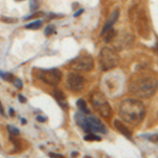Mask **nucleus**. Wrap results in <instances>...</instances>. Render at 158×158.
Returning <instances> with one entry per match:
<instances>
[{
  "label": "nucleus",
  "mask_w": 158,
  "mask_h": 158,
  "mask_svg": "<svg viewBox=\"0 0 158 158\" xmlns=\"http://www.w3.org/2000/svg\"><path fill=\"white\" fill-rule=\"evenodd\" d=\"M119 115L125 122L137 125L144 120L146 115V108L140 100L125 98L119 104Z\"/></svg>",
  "instance_id": "f257e3e1"
},
{
  "label": "nucleus",
  "mask_w": 158,
  "mask_h": 158,
  "mask_svg": "<svg viewBox=\"0 0 158 158\" xmlns=\"http://www.w3.org/2000/svg\"><path fill=\"white\" fill-rule=\"evenodd\" d=\"M129 90L138 98H150L158 90V79L147 74H138L131 80Z\"/></svg>",
  "instance_id": "f03ea898"
},
{
  "label": "nucleus",
  "mask_w": 158,
  "mask_h": 158,
  "mask_svg": "<svg viewBox=\"0 0 158 158\" xmlns=\"http://www.w3.org/2000/svg\"><path fill=\"white\" fill-rule=\"evenodd\" d=\"M123 76L119 73H111L102 78L101 87L110 97H116L122 93Z\"/></svg>",
  "instance_id": "7ed1b4c3"
},
{
  "label": "nucleus",
  "mask_w": 158,
  "mask_h": 158,
  "mask_svg": "<svg viewBox=\"0 0 158 158\" xmlns=\"http://www.w3.org/2000/svg\"><path fill=\"white\" fill-rule=\"evenodd\" d=\"M119 65V56L111 48H102L99 54V65L102 71H110Z\"/></svg>",
  "instance_id": "20e7f679"
},
{
  "label": "nucleus",
  "mask_w": 158,
  "mask_h": 158,
  "mask_svg": "<svg viewBox=\"0 0 158 158\" xmlns=\"http://www.w3.org/2000/svg\"><path fill=\"white\" fill-rule=\"evenodd\" d=\"M91 101L94 109L99 113V115H101L104 118H109V117L111 116V114H112V109H111L106 96L102 93H100V92L98 91H95L94 93H92Z\"/></svg>",
  "instance_id": "39448f33"
},
{
  "label": "nucleus",
  "mask_w": 158,
  "mask_h": 158,
  "mask_svg": "<svg viewBox=\"0 0 158 158\" xmlns=\"http://www.w3.org/2000/svg\"><path fill=\"white\" fill-rule=\"evenodd\" d=\"M38 79H40L41 81H43L44 83L50 85H57L62 79V73H61L60 70L58 69H41L37 70V73H36Z\"/></svg>",
  "instance_id": "423d86ee"
},
{
  "label": "nucleus",
  "mask_w": 158,
  "mask_h": 158,
  "mask_svg": "<svg viewBox=\"0 0 158 158\" xmlns=\"http://www.w3.org/2000/svg\"><path fill=\"white\" fill-rule=\"evenodd\" d=\"M69 67L74 71L89 72L94 68V60L91 56L87 55H81L74 58L69 63Z\"/></svg>",
  "instance_id": "0eeeda50"
},
{
  "label": "nucleus",
  "mask_w": 158,
  "mask_h": 158,
  "mask_svg": "<svg viewBox=\"0 0 158 158\" xmlns=\"http://www.w3.org/2000/svg\"><path fill=\"white\" fill-rule=\"evenodd\" d=\"M136 27L139 35L144 38H148L150 35V22L144 10H139L136 16Z\"/></svg>",
  "instance_id": "6e6552de"
},
{
  "label": "nucleus",
  "mask_w": 158,
  "mask_h": 158,
  "mask_svg": "<svg viewBox=\"0 0 158 158\" xmlns=\"http://www.w3.org/2000/svg\"><path fill=\"white\" fill-rule=\"evenodd\" d=\"M68 87L72 91L79 92L84 87V78L77 73H70L68 76Z\"/></svg>",
  "instance_id": "1a4fd4ad"
},
{
  "label": "nucleus",
  "mask_w": 158,
  "mask_h": 158,
  "mask_svg": "<svg viewBox=\"0 0 158 158\" xmlns=\"http://www.w3.org/2000/svg\"><path fill=\"white\" fill-rule=\"evenodd\" d=\"M87 120L90 123V128H91V131L94 133H106V128L104 127V125L99 120L98 118H96L95 116H90L87 117Z\"/></svg>",
  "instance_id": "9d476101"
},
{
  "label": "nucleus",
  "mask_w": 158,
  "mask_h": 158,
  "mask_svg": "<svg viewBox=\"0 0 158 158\" xmlns=\"http://www.w3.org/2000/svg\"><path fill=\"white\" fill-rule=\"evenodd\" d=\"M75 121L84 132H87V133H91L92 132L91 128H90L89 120H87V118L84 116V113H82L81 111L75 114Z\"/></svg>",
  "instance_id": "9b49d317"
},
{
  "label": "nucleus",
  "mask_w": 158,
  "mask_h": 158,
  "mask_svg": "<svg viewBox=\"0 0 158 158\" xmlns=\"http://www.w3.org/2000/svg\"><path fill=\"white\" fill-rule=\"evenodd\" d=\"M118 17H119V10H118V8H116V10H114L112 12V14H111V16H110V18H109V20L106 21V23L104 24V27H103V29H102L101 34H100V35L103 36L104 34L106 33V32L110 31V30L113 27V25L115 24V22L117 21Z\"/></svg>",
  "instance_id": "f8f14e48"
},
{
  "label": "nucleus",
  "mask_w": 158,
  "mask_h": 158,
  "mask_svg": "<svg viewBox=\"0 0 158 158\" xmlns=\"http://www.w3.org/2000/svg\"><path fill=\"white\" fill-rule=\"evenodd\" d=\"M53 95H54V98L56 99V101L58 102L59 104L61 106V108L63 109H67L68 108V103H67V100H65V95L60 89H57L55 87L54 92H53Z\"/></svg>",
  "instance_id": "ddd939ff"
},
{
  "label": "nucleus",
  "mask_w": 158,
  "mask_h": 158,
  "mask_svg": "<svg viewBox=\"0 0 158 158\" xmlns=\"http://www.w3.org/2000/svg\"><path fill=\"white\" fill-rule=\"evenodd\" d=\"M114 127L116 128V129L118 130V131L120 132L122 135H125V137H128V138L132 137V134H131V132H130V130L128 129V128L125 127L122 122H120L119 120H115L114 121Z\"/></svg>",
  "instance_id": "4468645a"
},
{
  "label": "nucleus",
  "mask_w": 158,
  "mask_h": 158,
  "mask_svg": "<svg viewBox=\"0 0 158 158\" xmlns=\"http://www.w3.org/2000/svg\"><path fill=\"white\" fill-rule=\"evenodd\" d=\"M77 106L82 113H84V114H90V110H89V108H87V102H85L83 99H79L78 100Z\"/></svg>",
  "instance_id": "2eb2a0df"
},
{
  "label": "nucleus",
  "mask_w": 158,
  "mask_h": 158,
  "mask_svg": "<svg viewBox=\"0 0 158 158\" xmlns=\"http://www.w3.org/2000/svg\"><path fill=\"white\" fill-rule=\"evenodd\" d=\"M42 27V21L41 20H36V21H33V22L29 23V24L25 25V29L27 30H38Z\"/></svg>",
  "instance_id": "dca6fc26"
},
{
  "label": "nucleus",
  "mask_w": 158,
  "mask_h": 158,
  "mask_svg": "<svg viewBox=\"0 0 158 158\" xmlns=\"http://www.w3.org/2000/svg\"><path fill=\"white\" fill-rule=\"evenodd\" d=\"M115 35H116V32H115V30L112 27V29H111L110 31H108V32H106V33L103 35V36H104V41H106V42L111 41L112 39H114Z\"/></svg>",
  "instance_id": "f3484780"
},
{
  "label": "nucleus",
  "mask_w": 158,
  "mask_h": 158,
  "mask_svg": "<svg viewBox=\"0 0 158 158\" xmlns=\"http://www.w3.org/2000/svg\"><path fill=\"white\" fill-rule=\"evenodd\" d=\"M54 33H56V29H55L54 24H49L48 27H46V30H44V35L46 36H51Z\"/></svg>",
  "instance_id": "a211bd4d"
},
{
  "label": "nucleus",
  "mask_w": 158,
  "mask_h": 158,
  "mask_svg": "<svg viewBox=\"0 0 158 158\" xmlns=\"http://www.w3.org/2000/svg\"><path fill=\"white\" fill-rule=\"evenodd\" d=\"M84 139L87 141H100L101 138L97 135H94V134H89V135L84 136Z\"/></svg>",
  "instance_id": "6ab92c4d"
},
{
  "label": "nucleus",
  "mask_w": 158,
  "mask_h": 158,
  "mask_svg": "<svg viewBox=\"0 0 158 158\" xmlns=\"http://www.w3.org/2000/svg\"><path fill=\"white\" fill-rule=\"evenodd\" d=\"M0 76H1L2 78L4 79V80H6V81H12L13 82V80H14V76H13V74H11V73H2V72H0Z\"/></svg>",
  "instance_id": "aec40b11"
},
{
  "label": "nucleus",
  "mask_w": 158,
  "mask_h": 158,
  "mask_svg": "<svg viewBox=\"0 0 158 158\" xmlns=\"http://www.w3.org/2000/svg\"><path fill=\"white\" fill-rule=\"evenodd\" d=\"M30 8H31V11H35L38 8L39 6V0H31L30 1Z\"/></svg>",
  "instance_id": "412c9836"
},
{
  "label": "nucleus",
  "mask_w": 158,
  "mask_h": 158,
  "mask_svg": "<svg viewBox=\"0 0 158 158\" xmlns=\"http://www.w3.org/2000/svg\"><path fill=\"white\" fill-rule=\"evenodd\" d=\"M8 133H10V135H12V136L19 135V130L16 129V128H13V127H11V125H8Z\"/></svg>",
  "instance_id": "4be33fe9"
},
{
  "label": "nucleus",
  "mask_w": 158,
  "mask_h": 158,
  "mask_svg": "<svg viewBox=\"0 0 158 158\" xmlns=\"http://www.w3.org/2000/svg\"><path fill=\"white\" fill-rule=\"evenodd\" d=\"M13 83H14V85H15V87H16L18 90H21V89H22V81H21L20 79L15 78L14 80H13Z\"/></svg>",
  "instance_id": "5701e85b"
},
{
  "label": "nucleus",
  "mask_w": 158,
  "mask_h": 158,
  "mask_svg": "<svg viewBox=\"0 0 158 158\" xmlns=\"http://www.w3.org/2000/svg\"><path fill=\"white\" fill-rule=\"evenodd\" d=\"M1 20L4 21V22H8V23H14V22H16V21H17V19L8 18V17H2Z\"/></svg>",
  "instance_id": "b1692460"
},
{
  "label": "nucleus",
  "mask_w": 158,
  "mask_h": 158,
  "mask_svg": "<svg viewBox=\"0 0 158 158\" xmlns=\"http://www.w3.org/2000/svg\"><path fill=\"white\" fill-rule=\"evenodd\" d=\"M50 156H52V157H58V158H63V155H61V154H56V153H50Z\"/></svg>",
  "instance_id": "393cba45"
},
{
  "label": "nucleus",
  "mask_w": 158,
  "mask_h": 158,
  "mask_svg": "<svg viewBox=\"0 0 158 158\" xmlns=\"http://www.w3.org/2000/svg\"><path fill=\"white\" fill-rule=\"evenodd\" d=\"M18 97H19V100H20V102H25V101H27V99H25L24 96H22V95H18Z\"/></svg>",
  "instance_id": "a878e982"
},
{
  "label": "nucleus",
  "mask_w": 158,
  "mask_h": 158,
  "mask_svg": "<svg viewBox=\"0 0 158 158\" xmlns=\"http://www.w3.org/2000/svg\"><path fill=\"white\" fill-rule=\"evenodd\" d=\"M37 120H38V121H40V122H41V121H46V117H41V116H38V117H37Z\"/></svg>",
  "instance_id": "bb28decb"
},
{
  "label": "nucleus",
  "mask_w": 158,
  "mask_h": 158,
  "mask_svg": "<svg viewBox=\"0 0 158 158\" xmlns=\"http://www.w3.org/2000/svg\"><path fill=\"white\" fill-rule=\"evenodd\" d=\"M81 13H83V10H79V11H77V12H76L75 14H74V17H78L79 15L81 14Z\"/></svg>",
  "instance_id": "cd10ccee"
},
{
  "label": "nucleus",
  "mask_w": 158,
  "mask_h": 158,
  "mask_svg": "<svg viewBox=\"0 0 158 158\" xmlns=\"http://www.w3.org/2000/svg\"><path fill=\"white\" fill-rule=\"evenodd\" d=\"M0 114H1V115H3V116H4V111H3V108H2V104H1V102H0Z\"/></svg>",
  "instance_id": "c85d7f7f"
},
{
  "label": "nucleus",
  "mask_w": 158,
  "mask_h": 158,
  "mask_svg": "<svg viewBox=\"0 0 158 158\" xmlns=\"http://www.w3.org/2000/svg\"><path fill=\"white\" fill-rule=\"evenodd\" d=\"M10 114L11 116H14V111H13V109H10Z\"/></svg>",
  "instance_id": "c756f323"
},
{
  "label": "nucleus",
  "mask_w": 158,
  "mask_h": 158,
  "mask_svg": "<svg viewBox=\"0 0 158 158\" xmlns=\"http://www.w3.org/2000/svg\"><path fill=\"white\" fill-rule=\"evenodd\" d=\"M156 50H157V52H158V41H157V46H156Z\"/></svg>",
  "instance_id": "7c9ffc66"
}]
</instances>
